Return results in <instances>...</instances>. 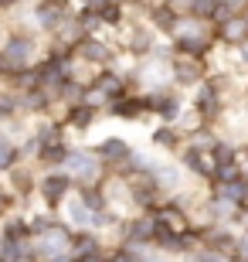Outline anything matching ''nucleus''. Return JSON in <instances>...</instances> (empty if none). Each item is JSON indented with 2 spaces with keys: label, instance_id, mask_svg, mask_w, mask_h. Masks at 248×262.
I'll use <instances>...</instances> for the list:
<instances>
[{
  "label": "nucleus",
  "instance_id": "1",
  "mask_svg": "<svg viewBox=\"0 0 248 262\" xmlns=\"http://www.w3.org/2000/svg\"><path fill=\"white\" fill-rule=\"evenodd\" d=\"M41 252L48 255V259H61L65 252H72V238H68L65 228H48L44 232V238H41Z\"/></svg>",
  "mask_w": 248,
  "mask_h": 262
},
{
  "label": "nucleus",
  "instance_id": "2",
  "mask_svg": "<svg viewBox=\"0 0 248 262\" xmlns=\"http://www.w3.org/2000/svg\"><path fill=\"white\" fill-rule=\"evenodd\" d=\"M173 75L181 78L184 85H191V82H197V78L204 75V65H200L197 55H187V51H184L181 58L173 61Z\"/></svg>",
  "mask_w": 248,
  "mask_h": 262
},
{
  "label": "nucleus",
  "instance_id": "3",
  "mask_svg": "<svg viewBox=\"0 0 248 262\" xmlns=\"http://www.w3.org/2000/svg\"><path fill=\"white\" fill-rule=\"evenodd\" d=\"M68 167L75 170V177H78V181H92V177H96V170H99L96 157H92V154H82V150L68 157Z\"/></svg>",
  "mask_w": 248,
  "mask_h": 262
},
{
  "label": "nucleus",
  "instance_id": "4",
  "mask_svg": "<svg viewBox=\"0 0 248 262\" xmlns=\"http://www.w3.org/2000/svg\"><path fill=\"white\" fill-rule=\"evenodd\" d=\"M221 38L231 41V45H241V41L248 38V20H245V14H235V17L224 20V24H221Z\"/></svg>",
  "mask_w": 248,
  "mask_h": 262
},
{
  "label": "nucleus",
  "instance_id": "5",
  "mask_svg": "<svg viewBox=\"0 0 248 262\" xmlns=\"http://www.w3.org/2000/svg\"><path fill=\"white\" fill-rule=\"evenodd\" d=\"M31 51H34V45H31L28 38H14L7 45V55H4V58H7V65L24 68V65H28V58H31Z\"/></svg>",
  "mask_w": 248,
  "mask_h": 262
},
{
  "label": "nucleus",
  "instance_id": "6",
  "mask_svg": "<svg viewBox=\"0 0 248 262\" xmlns=\"http://www.w3.org/2000/svg\"><path fill=\"white\" fill-rule=\"evenodd\" d=\"M156 225L167 228V232H177V235H184V228H187L181 208H160V211H156Z\"/></svg>",
  "mask_w": 248,
  "mask_h": 262
},
{
  "label": "nucleus",
  "instance_id": "7",
  "mask_svg": "<svg viewBox=\"0 0 248 262\" xmlns=\"http://www.w3.org/2000/svg\"><path fill=\"white\" fill-rule=\"evenodd\" d=\"M126 238H133V242H150V238H156V222L140 218V222L126 225Z\"/></svg>",
  "mask_w": 248,
  "mask_h": 262
},
{
  "label": "nucleus",
  "instance_id": "8",
  "mask_svg": "<svg viewBox=\"0 0 248 262\" xmlns=\"http://www.w3.org/2000/svg\"><path fill=\"white\" fill-rule=\"evenodd\" d=\"M197 113L200 116H214L218 113V89L214 85H204L197 92Z\"/></svg>",
  "mask_w": 248,
  "mask_h": 262
},
{
  "label": "nucleus",
  "instance_id": "9",
  "mask_svg": "<svg viewBox=\"0 0 248 262\" xmlns=\"http://www.w3.org/2000/svg\"><path fill=\"white\" fill-rule=\"evenodd\" d=\"M41 191H44V198L48 201H61L65 198V191H68V177H44V184H41Z\"/></svg>",
  "mask_w": 248,
  "mask_h": 262
},
{
  "label": "nucleus",
  "instance_id": "10",
  "mask_svg": "<svg viewBox=\"0 0 248 262\" xmlns=\"http://www.w3.org/2000/svg\"><path fill=\"white\" fill-rule=\"evenodd\" d=\"M78 55L85 61H109V48L99 45V41H82V45H78Z\"/></svg>",
  "mask_w": 248,
  "mask_h": 262
},
{
  "label": "nucleus",
  "instance_id": "11",
  "mask_svg": "<svg viewBox=\"0 0 248 262\" xmlns=\"http://www.w3.org/2000/svg\"><path fill=\"white\" fill-rule=\"evenodd\" d=\"M28 242H24V238H7V242H4V259L7 262H20V259H28Z\"/></svg>",
  "mask_w": 248,
  "mask_h": 262
},
{
  "label": "nucleus",
  "instance_id": "12",
  "mask_svg": "<svg viewBox=\"0 0 248 262\" xmlns=\"http://www.w3.org/2000/svg\"><path fill=\"white\" fill-rule=\"evenodd\" d=\"M99 154H102V160H123V157L129 154V146H126L123 140H105V143L99 146Z\"/></svg>",
  "mask_w": 248,
  "mask_h": 262
},
{
  "label": "nucleus",
  "instance_id": "13",
  "mask_svg": "<svg viewBox=\"0 0 248 262\" xmlns=\"http://www.w3.org/2000/svg\"><path fill=\"white\" fill-rule=\"evenodd\" d=\"M96 92L99 96H119L123 92V82L116 75H102V78H96Z\"/></svg>",
  "mask_w": 248,
  "mask_h": 262
},
{
  "label": "nucleus",
  "instance_id": "14",
  "mask_svg": "<svg viewBox=\"0 0 248 262\" xmlns=\"http://www.w3.org/2000/svg\"><path fill=\"white\" fill-rule=\"evenodd\" d=\"M99 249H96V242H92V238H75V242H72V255H75V259H88V255H96Z\"/></svg>",
  "mask_w": 248,
  "mask_h": 262
},
{
  "label": "nucleus",
  "instance_id": "15",
  "mask_svg": "<svg viewBox=\"0 0 248 262\" xmlns=\"http://www.w3.org/2000/svg\"><path fill=\"white\" fill-rule=\"evenodd\" d=\"M68 123H72V126H88V123H92V109L88 106H75L72 113H68Z\"/></svg>",
  "mask_w": 248,
  "mask_h": 262
},
{
  "label": "nucleus",
  "instance_id": "16",
  "mask_svg": "<svg viewBox=\"0 0 248 262\" xmlns=\"http://www.w3.org/2000/svg\"><path fill=\"white\" fill-rule=\"evenodd\" d=\"M14 157H17V150H14V143H7V140L0 136V170L14 164Z\"/></svg>",
  "mask_w": 248,
  "mask_h": 262
},
{
  "label": "nucleus",
  "instance_id": "17",
  "mask_svg": "<svg viewBox=\"0 0 248 262\" xmlns=\"http://www.w3.org/2000/svg\"><path fill=\"white\" fill-rule=\"evenodd\" d=\"M211 157H214V164H231V160H235V146H228V143H218Z\"/></svg>",
  "mask_w": 248,
  "mask_h": 262
},
{
  "label": "nucleus",
  "instance_id": "18",
  "mask_svg": "<svg viewBox=\"0 0 248 262\" xmlns=\"http://www.w3.org/2000/svg\"><path fill=\"white\" fill-rule=\"evenodd\" d=\"M238 167L235 164H218V170H214V181H238Z\"/></svg>",
  "mask_w": 248,
  "mask_h": 262
},
{
  "label": "nucleus",
  "instance_id": "19",
  "mask_svg": "<svg viewBox=\"0 0 248 262\" xmlns=\"http://www.w3.org/2000/svg\"><path fill=\"white\" fill-rule=\"evenodd\" d=\"M153 143H160V146H173V143H177V133H173V129H156Z\"/></svg>",
  "mask_w": 248,
  "mask_h": 262
},
{
  "label": "nucleus",
  "instance_id": "20",
  "mask_svg": "<svg viewBox=\"0 0 248 262\" xmlns=\"http://www.w3.org/2000/svg\"><path fill=\"white\" fill-rule=\"evenodd\" d=\"M68 218H72V222H85L88 218V204H72V208H68Z\"/></svg>",
  "mask_w": 248,
  "mask_h": 262
},
{
  "label": "nucleus",
  "instance_id": "21",
  "mask_svg": "<svg viewBox=\"0 0 248 262\" xmlns=\"http://www.w3.org/2000/svg\"><path fill=\"white\" fill-rule=\"evenodd\" d=\"M24 235H28V225L24 222H10L7 225V238H24Z\"/></svg>",
  "mask_w": 248,
  "mask_h": 262
},
{
  "label": "nucleus",
  "instance_id": "22",
  "mask_svg": "<svg viewBox=\"0 0 248 262\" xmlns=\"http://www.w3.org/2000/svg\"><path fill=\"white\" fill-rule=\"evenodd\" d=\"M38 17H41V24H55V20H58V10H48V4H44Z\"/></svg>",
  "mask_w": 248,
  "mask_h": 262
},
{
  "label": "nucleus",
  "instance_id": "23",
  "mask_svg": "<svg viewBox=\"0 0 248 262\" xmlns=\"http://www.w3.org/2000/svg\"><path fill=\"white\" fill-rule=\"evenodd\" d=\"M31 228H34V232H41V235H44V232H48V228H55V222H51V218H38V222L31 225Z\"/></svg>",
  "mask_w": 248,
  "mask_h": 262
},
{
  "label": "nucleus",
  "instance_id": "24",
  "mask_svg": "<svg viewBox=\"0 0 248 262\" xmlns=\"http://www.w3.org/2000/svg\"><path fill=\"white\" fill-rule=\"evenodd\" d=\"M224 4H228L235 14H245V10H248V0H224Z\"/></svg>",
  "mask_w": 248,
  "mask_h": 262
},
{
  "label": "nucleus",
  "instance_id": "25",
  "mask_svg": "<svg viewBox=\"0 0 248 262\" xmlns=\"http://www.w3.org/2000/svg\"><path fill=\"white\" fill-rule=\"evenodd\" d=\"M14 184H17L20 191H28V184H31V181H28V174H20V170H17V174H14Z\"/></svg>",
  "mask_w": 248,
  "mask_h": 262
},
{
  "label": "nucleus",
  "instance_id": "26",
  "mask_svg": "<svg viewBox=\"0 0 248 262\" xmlns=\"http://www.w3.org/2000/svg\"><path fill=\"white\" fill-rule=\"evenodd\" d=\"M85 204L96 211V208H102V198H99V194H85Z\"/></svg>",
  "mask_w": 248,
  "mask_h": 262
},
{
  "label": "nucleus",
  "instance_id": "27",
  "mask_svg": "<svg viewBox=\"0 0 248 262\" xmlns=\"http://www.w3.org/2000/svg\"><path fill=\"white\" fill-rule=\"evenodd\" d=\"M238 255H241V259H248V235H241V238H238Z\"/></svg>",
  "mask_w": 248,
  "mask_h": 262
},
{
  "label": "nucleus",
  "instance_id": "28",
  "mask_svg": "<svg viewBox=\"0 0 248 262\" xmlns=\"http://www.w3.org/2000/svg\"><path fill=\"white\" fill-rule=\"evenodd\" d=\"M109 262H136V259H133V255H129V252H116V255H112V259H109Z\"/></svg>",
  "mask_w": 248,
  "mask_h": 262
},
{
  "label": "nucleus",
  "instance_id": "29",
  "mask_svg": "<svg viewBox=\"0 0 248 262\" xmlns=\"http://www.w3.org/2000/svg\"><path fill=\"white\" fill-rule=\"evenodd\" d=\"M238 51H241V61H245V65H248V38H245V41H241V45H238Z\"/></svg>",
  "mask_w": 248,
  "mask_h": 262
},
{
  "label": "nucleus",
  "instance_id": "30",
  "mask_svg": "<svg viewBox=\"0 0 248 262\" xmlns=\"http://www.w3.org/2000/svg\"><path fill=\"white\" fill-rule=\"evenodd\" d=\"M4 208H7V194H4V191H0V211H4Z\"/></svg>",
  "mask_w": 248,
  "mask_h": 262
},
{
  "label": "nucleus",
  "instance_id": "31",
  "mask_svg": "<svg viewBox=\"0 0 248 262\" xmlns=\"http://www.w3.org/2000/svg\"><path fill=\"white\" fill-rule=\"evenodd\" d=\"M10 4H14V0H0V7H10Z\"/></svg>",
  "mask_w": 248,
  "mask_h": 262
},
{
  "label": "nucleus",
  "instance_id": "32",
  "mask_svg": "<svg viewBox=\"0 0 248 262\" xmlns=\"http://www.w3.org/2000/svg\"><path fill=\"white\" fill-rule=\"evenodd\" d=\"M231 262H248V259H241V255H238V259H231Z\"/></svg>",
  "mask_w": 248,
  "mask_h": 262
},
{
  "label": "nucleus",
  "instance_id": "33",
  "mask_svg": "<svg viewBox=\"0 0 248 262\" xmlns=\"http://www.w3.org/2000/svg\"><path fill=\"white\" fill-rule=\"evenodd\" d=\"M4 61H7V58H4V55H0V68H4Z\"/></svg>",
  "mask_w": 248,
  "mask_h": 262
}]
</instances>
